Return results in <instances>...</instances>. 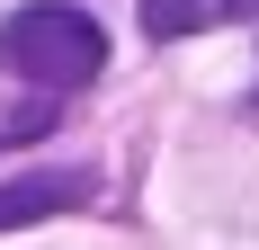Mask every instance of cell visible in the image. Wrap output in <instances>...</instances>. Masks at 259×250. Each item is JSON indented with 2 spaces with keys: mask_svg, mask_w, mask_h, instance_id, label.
<instances>
[{
  "mask_svg": "<svg viewBox=\"0 0 259 250\" xmlns=\"http://www.w3.org/2000/svg\"><path fill=\"white\" fill-rule=\"evenodd\" d=\"M250 9L259 0H143V27L152 36H197V27H233Z\"/></svg>",
  "mask_w": 259,
  "mask_h": 250,
  "instance_id": "3",
  "label": "cell"
},
{
  "mask_svg": "<svg viewBox=\"0 0 259 250\" xmlns=\"http://www.w3.org/2000/svg\"><path fill=\"white\" fill-rule=\"evenodd\" d=\"M90 197V170H27V179H0V232L36 224V215H63V205Z\"/></svg>",
  "mask_w": 259,
  "mask_h": 250,
  "instance_id": "2",
  "label": "cell"
},
{
  "mask_svg": "<svg viewBox=\"0 0 259 250\" xmlns=\"http://www.w3.org/2000/svg\"><path fill=\"white\" fill-rule=\"evenodd\" d=\"M0 72L36 80V90H80L107 72V27L72 0H36L18 18H0Z\"/></svg>",
  "mask_w": 259,
  "mask_h": 250,
  "instance_id": "1",
  "label": "cell"
}]
</instances>
